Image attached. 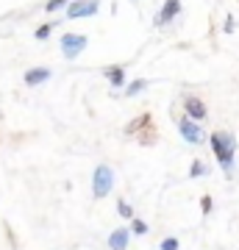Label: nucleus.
I'll return each instance as SVG.
<instances>
[{
	"mask_svg": "<svg viewBox=\"0 0 239 250\" xmlns=\"http://www.w3.org/2000/svg\"><path fill=\"white\" fill-rule=\"evenodd\" d=\"M47 78H50V70H47V67H31V70L22 75L25 86H39V83H44Z\"/></svg>",
	"mask_w": 239,
	"mask_h": 250,
	"instance_id": "nucleus-10",
	"label": "nucleus"
},
{
	"mask_svg": "<svg viewBox=\"0 0 239 250\" xmlns=\"http://www.w3.org/2000/svg\"><path fill=\"white\" fill-rule=\"evenodd\" d=\"M106 78L111 86H123L125 83V67H120V64H111V67H106Z\"/></svg>",
	"mask_w": 239,
	"mask_h": 250,
	"instance_id": "nucleus-11",
	"label": "nucleus"
},
{
	"mask_svg": "<svg viewBox=\"0 0 239 250\" xmlns=\"http://www.w3.org/2000/svg\"><path fill=\"white\" fill-rule=\"evenodd\" d=\"M131 231L136 233V236H145V233L151 231V228H148V223H145V220H139V217H133V220H131Z\"/></svg>",
	"mask_w": 239,
	"mask_h": 250,
	"instance_id": "nucleus-14",
	"label": "nucleus"
},
{
	"mask_svg": "<svg viewBox=\"0 0 239 250\" xmlns=\"http://www.w3.org/2000/svg\"><path fill=\"white\" fill-rule=\"evenodd\" d=\"M128 239H131V228H114L109 233V250H128Z\"/></svg>",
	"mask_w": 239,
	"mask_h": 250,
	"instance_id": "nucleus-8",
	"label": "nucleus"
},
{
	"mask_svg": "<svg viewBox=\"0 0 239 250\" xmlns=\"http://www.w3.org/2000/svg\"><path fill=\"white\" fill-rule=\"evenodd\" d=\"M125 134L136 136L142 145H156V125H153V114H139L133 123L125 125Z\"/></svg>",
	"mask_w": 239,
	"mask_h": 250,
	"instance_id": "nucleus-2",
	"label": "nucleus"
},
{
	"mask_svg": "<svg viewBox=\"0 0 239 250\" xmlns=\"http://www.w3.org/2000/svg\"><path fill=\"white\" fill-rule=\"evenodd\" d=\"M117 214L123 217V220H133V208L128 206V200H123V197L117 200Z\"/></svg>",
	"mask_w": 239,
	"mask_h": 250,
	"instance_id": "nucleus-13",
	"label": "nucleus"
},
{
	"mask_svg": "<svg viewBox=\"0 0 239 250\" xmlns=\"http://www.w3.org/2000/svg\"><path fill=\"white\" fill-rule=\"evenodd\" d=\"M184 111L189 120H195V123H200V120H206L209 117V108H206V103L197 95H184Z\"/></svg>",
	"mask_w": 239,
	"mask_h": 250,
	"instance_id": "nucleus-5",
	"label": "nucleus"
},
{
	"mask_svg": "<svg viewBox=\"0 0 239 250\" xmlns=\"http://www.w3.org/2000/svg\"><path fill=\"white\" fill-rule=\"evenodd\" d=\"M50 28H53L50 22H44V25H39L34 31V36H36V39H47V36H50Z\"/></svg>",
	"mask_w": 239,
	"mask_h": 250,
	"instance_id": "nucleus-19",
	"label": "nucleus"
},
{
	"mask_svg": "<svg viewBox=\"0 0 239 250\" xmlns=\"http://www.w3.org/2000/svg\"><path fill=\"white\" fill-rule=\"evenodd\" d=\"M178 11H181V0H164L159 17H156V25H167V22H173Z\"/></svg>",
	"mask_w": 239,
	"mask_h": 250,
	"instance_id": "nucleus-9",
	"label": "nucleus"
},
{
	"mask_svg": "<svg viewBox=\"0 0 239 250\" xmlns=\"http://www.w3.org/2000/svg\"><path fill=\"white\" fill-rule=\"evenodd\" d=\"M181 248V242L175 239V236H167V239H161V245H159V250H178Z\"/></svg>",
	"mask_w": 239,
	"mask_h": 250,
	"instance_id": "nucleus-16",
	"label": "nucleus"
},
{
	"mask_svg": "<svg viewBox=\"0 0 239 250\" xmlns=\"http://www.w3.org/2000/svg\"><path fill=\"white\" fill-rule=\"evenodd\" d=\"M209 145H212V150H214V159L220 161L222 172L231 178V172H234V156H237V139H234V134L214 131L209 136Z\"/></svg>",
	"mask_w": 239,
	"mask_h": 250,
	"instance_id": "nucleus-1",
	"label": "nucleus"
},
{
	"mask_svg": "<svg viewBox=\"0 0 239 250\" xmlns=\"http://www.w3.org/2000/svg\"><path fill=\"white\" fill-rule=\"evenodd\" d=\"M145 89H148V81H145V78H139V81H133L131 86H128V95L133 98V95H139V92H145Z\"/></svg>",
	"mask_w": 239,
	"mask_h": 250,
	"instance_id": "nucleus-15",
	"label": "nucleus"
},
{
	"mask_svg": "<svg viewBox=\"0 0 239 250\" xmlns=\"http://www.w3.org/2000/svg\"><path fill=\"white\" fill-rule=\"evenodd\" d=\"M111 189H114V170L109 164H98L95 175H92V195H95V200H103Z\"/></svg>",
	"mask_w": 239,
	"mask_h": 250,
	"instance_id": "nucleus-3",
	"label": "nucleus"
},
{
	"mask_svg": "<svg viewBox=\"0 0 239 250\" xmlns=\"http://www.w3.org/2000/svg\"><path fill=\"white\" fill-rule=\"evenodd\" d=\"M98 9H100L98 0H75V3H70V9H67V17L70 20L92 17V14H98Z\"/></svg>",
	"mask_w": 239,
	"mask_h": 250,
	"instance_id": "nucleus-7",
	"label": "nucleus"
},
{
	"mask_svg": "<svg viewBox=\"0 0 239 250\" xmlns=\"http://www.w3.org/2000/svg\"><path fill=\"white\" fill-rule=\"evenodd\" d=\"M67 3H70V0H47V3H44V11H59L62 6H67Z\"/></svg>",
	"mask_w": 239,
	"mask_h": 250,
	"instance_id": "nucleus-18",
	"label": "nucleus"
},
{
	"mask_svg": "<svg viewBox=\"0 0 239 250\" xmlns=\"http://www.w3.org/2000/svg\"><path fill=\"white\" fill-rule=\"evenodd\" d=\"M84 47H87V36H81V34H64L62 36L64 59H78V53Z\"/></svg>",
	"mask_w": 239,
	"mask_h": 250,
	"instance_id": "nucleus-6",
	"label": "nucleus"
},
{
	"mask_svg": "<svg viewBox=\"0 0 239 250\" xmlns=\"http://www.w3.org/2000/svg\"><path fill=\"white\" fill-rule=\"evenodd\" d=\"M212 208H214V200H212V195H203L200 197V211H203L206 217L212 214Z\"/></svg>",
	"mask_w": 239,
	"mask_h": 250,
	"instance_id": "nucleus-17",
	"label": "nucleus"
},
{
	"mask_svg": "<svg viewBox=\"0 0 239 250\" xmlns=\"http://www.w3.org/2000/svg\"><path fill=\"white\" fill-rule=\"evenodd\" d=\"M200 175H209V167L197 159V161H192V167H189V178H200Z\"/></svg>",
	"mask_w": 239,
	"mask_h": 250,
	"instance_id": "nucleus-12",
	"label": "nucleus"
},
{
	"mask_svg": "<svg viewBox=\"0 0 239 250\" xmlns=\"http://www.w3.org/2000/svg\"><path fill=\"white\" fill-rule=\"evenodd\" d=\"M234 25H237V20L228 14V17H225V28H222V31H225V34H234Z\"/></svg>",
	"mask_w": 239,
	"mask_h": 250,
	"instance_id": "nucleus-20",
	"label": "nucleus"
},
{
	"mask_svg": "<svg viewBox=\"0 0 239 250\" xmlns=\"http://www.w3.org/2000/svg\"><path fill=\"white\" fill-rule=\"evenodd\" d=\"M178 131H181V136H184L189 145H203L206 142V134L203 128L195 123V120H189V117H178Z\"/></svg>",
	"mask_w": 239,
	"mask_h": 250,
	"instance_id": "nucleus-4",
	"label": "nucleus"
}]
</instances>
